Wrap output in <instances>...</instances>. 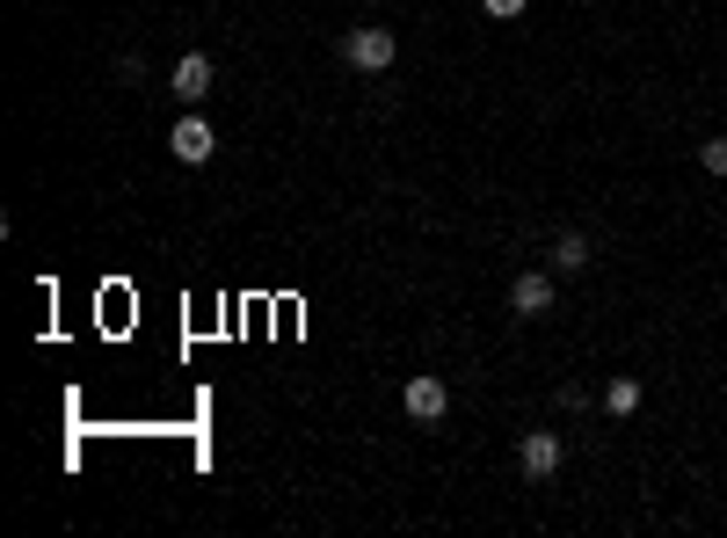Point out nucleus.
Returning <instances> with one entry per match:
<instances>
[{"label":"nucleus","mask_w":727,"mask_h":538,"mask_svg":"<svg viewBox=\"0 0 727 538\" xmlns=\"http://www.w3.org/2000/svg\"><path fill=\"white\" fill-rule=\"evenodd\" d=\"M342 59H349L357 74H393V29H379V23L349 29V37H342Z\"/></svg>","instance_id":"nucleus-1"},{"label":"nucleus","mask_w":727,"mask_h":538,"mask_svg":"<svg viewBox=\"0 0 727 538\" xmlns=\"http://www.w3.org/2000/svg\"><path fill=\"white\" fill-rule=\"evenodd\" d=\"M168 88H175V95H182V102L196 110V102H204V95L218 88V66L204 59V51H182V59H175V74H168Z\"/></svg>","instance_id":"nucleus-2"},{"label":"nucleus","mask_w":727,"mask_h":538,"mask_svg":"<svg viewBox=\"0 0 727 538\" xmlns=\"http://www.w3.org/2000/svg\"><path fill=\"white\" fill-rule=\"evenodd\" d=\"M509 313L516 320H546L553 313V277H546V269H524V277L509 284Z\"/></svg>","instance_id":"nucleus-3"},{"label":"nucleus","mask_w":727,"mask_h":538,"mask_svg":"<svg viewBox=\"0 0 727 538\" xmlns=\"http://www.w3.org/2000/svg\"><path fill=\"white\" fill-rule=\"evenodd\" d=\"M400 408H408L414 422H444V415H451V386L422 371V379H408V393H400Z\"/></svg>","instance_id":"nucleus-4"},{"label":"nucleus","mask_w":727,"mask_h":538,"mask_svg":"<svg viewBox=\"0 0 727 538\" xmlns=\"http://www.w3.org/2000/svg\"><path fill=\"white\" fill-rule=\"evenodd\" d=\"M168 146H175V161H190V168H204V161L218 153V131H212V124H204V117L190 110V117H182V124L168 131Z\"/></svg>","instance_id":"nucleus-5"},{"label":"nucleus","mask_w":727,"mask_h":538,"mask_svg":"<svg viewBox=\"0 0 727 538\" xmlns=\"http://www.w3.org/2000/svg\"><path fill=\"white\" fill-rule=\"evenodd\" d=\"M516 465H524L532 481H546V473H560V430H532V437L516 444Z\"/></svg>","instance_id":"nucleus-6"},{"label":"nucleus","mask_w":727,"mask_h":538,"mask_svg":"<svg viewBox=\"0 0 727 538\" xmlns=\"http://www.w3.org/2000/svg\"><path fill=\"white\" fill-rule=\"evenodd\" d=\"M640 400H648V393H640V379H611V386H604V408H611L618 422L640 415Z\"/></svg>","instance_id":"nucleus-7"},{"label":"nucleus","mask_w":727,"mask_h":538,"mask_svg":"<svg viewBox=\"0 0 727 538\" xmlns=\"http://www.w3.org/2000/svg\"><path fill=\"white\" fill-rule=\"evenodd\" d=\"M553 269H567V277L589 269V241H582V233H560V241H553Z\"/></svg>","instance_id":"nucleus-8"},{"label":"nucleus","mask_w":727,"mask_h":538,"mask_svg":"<svg viewBox=\"0 0 727 538\" xmlns=\"http://www.w3.org/2000/svg\"><path fill=\"white\" fill-rule=\"evenodd\" d=\"M699 168L705 175H727V139H705V146H699Z\"/></svg>","instance_id":"nucleus-9"},{"label":"nucleus","mask_w":727,"mask_h":538,"mask_svg":"<svg viewBox=\"0 0 727 538\" xmlns=\"http://www.w3.org/2000/svg\"><path fill=\"white\" fill-rule=\"evenodd\" d=\"M487 15H495V23H516V15H524V8H532V0H481Z\"/></svg>","instance_id":"nucleus-10"}]
</instances>
